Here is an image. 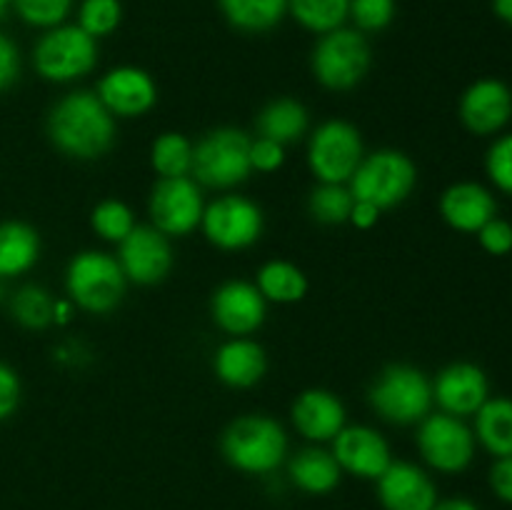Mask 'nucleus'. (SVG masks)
Returning <instances> with one entry per match:
<instances>
[{
    "label": "nucleus",
    "mask_w": 512,
    "mask_h": 510,
    "mask_svg": "<svg viewBox=\"0 0 512 510\" xmlns=\"http://www.w3.org/2000/svg\"><path fill=\"white\" fill-rule=\"evenodd\" d=\"M48 138L63 155L75 160H98L113 148L115 118L93 90H73L50 108Z\"/></svg>",
    "instance_id": "f257e3e1"
},
{
    "label": "nucleus",
    "mask_w": 512,
    "mask_h": 510,
    "mask_svg": "<svg viewBox=\"0 0 512 510\" xmlns=\"http://www.w3.org/2000/svg\"><path fill=\"white\" fill-rule=\"evenodd\" d=\"M220 453L240 473L270 475L288 458V433L270 415H240L220 435Z\"/></svg>",
    "instance_id": "f03ea898"
},
{
    "label": "nucleus",
    "mask_w": 512,
    "mask_h": 510,
    "mask_svg": "<svg viewBox=\"0 0 512 510\" xmlns=\"http://www.w3.org/2000/svg\"><path fill=\"white\" fill-rule=\"evenodd\" d=\"M368 403L385 423L415 425L433 410V380L415 365H388L368 388Z\"/></svg>",
    "instance_id": "7ed1b4c3"
},
{
    "label": "nucleus",
    "mask_w": 512,
    "mask_h": 510,
    "mask_svg": "<svg viewBox=\"0 0 512 510\" xmlns=\"http://www.w3.org/2000/svg\"><path fill=\"white\" fill-rule=\"evenodd\" d=\"M123 270L118 260L103 250H83L65 268V293L73 305L93 315H108L123 303Z\"/></svg>",
    "instance_id": "20e7f679"
},
{
    "label": "nucleus",
    "mask_w": 512,
    "mask_h": 510,
    "mask_svg": "<svg viewBox=\"0 0 512 510\" xmlns=\"http://www.w3.org/2000/svg\"><path fill=\"white\" fill-rule=\"evenodd\" d=\"M373 65L368 38L355 28H338L320 35L310 53V70L323 88L345 93L358 88Z\"/></svg>",
    "instance_id": "39448f33"
},
{
    "label": "nucleus",
    "mask_w": 512,
    "mask_h": 510,
    "mask_svg": "<svg viewBox=\"0 0 512 510\" xmlns=\"http://www.w3.org/2000/svg\"><path fill=\"white\" fill-rule=\"evenodd\" d=\"M418 183V168L403 150L383 148L365 155L358 170L348 180L355 200L373 203L378 210L398 208L410 198Z\"/></svg>",
    "instance_id": "423d86ee"
},
{
    "label": "nucleus",
    "mask_w": 512,
    "mask_h": 510,
    "mask_svg": "<svg viewBox=\"0 0 512 510\" xmlns=\"http://www.w3.org/2000/svg\"><path fill=\"white\" fill-rule=\"evenodd\" d=\"M250 135L240 128H215L193 145V180L213 190L238 188L250 178Z\"/></svg>",
    "instance_id": "0eeeda50"
},
{
    "label": "nucleus",
    "mask_w": 512,
    "mask_h": 510,
    "mask_svg": "<svg viewBox=\"0 0 512 510\" xmlns=\"http://www.w3.org/2000/svg\"><path fill=\"white\" fill-rule=\"evenodd\" d=\"M35 73L48 83H73L98 65V40L78 25H55L45 30L33 48Z\"/></svg>",
    "instance_id": "6e6552de"
},
{
    "label": "nucleus",
    "mask_w": 512,
    "mask_h": 510,
    "mask_svg": "<svg viewBox=\"0 0 512 510\" xmlns=\"http://www.w3.org/2000/svg\"><path fill=\"white\" fill-rule=\"evenodd\" d=\"M363 158V138L348 120H325L310 133L308 168L318 183L348 185Z\"/></svg>",
    "instance_id": "1a4fd4ad"
},
{
    "label": "nucleus",
    "mask_w": 512,
    "mask_h": 510,
    "mask_svg": "<svg viewBox=\"0 0 512 510\" xmlns=\"http://www.w3.org/2000/svg\"><path fill=\"white\" fill-rule=\"evenodd\" d=\"M418 425V450L430 470L458 475L473 465L478 440L463 418L440 410V413H430Z\"/></svg>",
    "instance_id": "9d476101"
},
{
    "label": "nucleus",
    "mask_w": 512,
    "mask_h": 510,
    "mask_svg": "<svg viewBox=\"0 0 512 510\" xmlns=\"http://www.w3.org/2000/svg\"><path fill=\"white\" fill-rule=\"evenodd\" d=\"M205 240L218 250H245L263 235L265 215L258 203L245 195H220L205 205L200 220Z\"/></svg>",
    "instance_id": "9b49d317"
},
{
    "label": "nucleus",
    "mask_w": 512,
    "mask_h": 510,
    "mask_svg": "<svg viewBox=\"0 0 512 510\" xmlns=\"http://www.w3.org/2000/svg\"><path fill=\"white\" fill-rule=\"evenodd\" d=\"M203 210V193L193 178H158L150 190V225L168 238H183L200 228Z\"/></svg>",
    "instance_id": "f8f14e48"
},
{
    "label": "nucleus",
    "mask_w": 512,
    "mask_h": 510,
    "mask_svg": "<svg viewBox=\"0 0 512 510\" xmlns=\"http://www.w3.org/2000/svg\"><path fill=\"white\" fill-rule=\"evenodd\" d=\"M115 260H118L128 283L158 285L173 270L170 238L153 225H135L118 243V258Z\"/></svg>",
    "instance_id": "ddd939ff"
},
{
    "label": "nucleus",
    "mask_w": 512,
    "mask_h": 510,
    "mask_svg": "<svg viewBox=\"0 0 512 510\" xmlns=\"http://www.w3.org/2000/svg\"><path fill=\"white\" fill-rule=\"evenodd\" d=\"M268 315V300L260 295L258 285L248 280H228L218 285L210 298V318L230 338H248Z\"/></svg>",
    "instance_id": "4468645a"
},
{
    "label": "nucleus",
    "mask_w": 512,
    "mask_h": 510,
    "mask_svg": "<svg viewBox=\"0 0 512 510\" xmlns=\"http://www.w3.org/2000/svg\"><path fill=\"white\" fill-rule=\"evenodd\" d=\"M113 118H140L158 103L153 75L135 65H118L98 80L93 90Z\"/></svg>",
    "instance_id": "2eb2a0df"
},
{
    "label": "nucleus",
    "mask_w": 512,
    "mask_h": 510,
    "mask_svg": "<svg viewBox=\"0 0 512 510\" xmlns=\"http://www.w3.org/2000/svg\"><path fill=\"white\" fill-rule=\"evenodd\" d=\"M330 453L343 473L360 480H378L393 463L388 440L370 425H345L333 438Z\"/></svg>",
    "instance_id": "dca6fc26"
},
{
    "label": "nucleus",
    "mask_w": 512,
    "mask_h": 510,
    "mask_svg": "<svg viewBox=\"0 0 512 510\" xmlns=\"http://www.w3.org/2000/svg\"><path fill=\"white\" fill-rule=\"evenodd\" d=\"M490 398V380L485 370L475 363H450L435 375L433 400L440 410L455 418H468L483 408Z\"/></svg>",
    "instance_id": "f3484780"
},
{
    "label": "nucleus",
    "mask_w": 512,
    "mask_h": 510,
    "mask_svg": "<svg viewBox=\"0 0 512 510\" xmlns=\"http://www.w3.org/2000/svg\"><path fill=\"white\" fill-rule=\"evenodd\" d=\"M375 483L383 510H433L440 500L428 470L410 460H393Z\"/></svg>",
    "instance_id": "a211bd4d"
},
{
    "label": "nucleus",
    "mask_w": 512,
    "mask_h": 510,
    "mask_svg": "<svg viewBox=\"0 0 512 510\" xmlns=\"http://www.w3.org/2000/svg\"><path fill=\"white\" fill-rule=\"evenodd\" d=\"M460 120L473 135H495L512 118V90L498 78H480L460 98Z\"/></svg>",
    "instance_id": "6ab92c4d"
},
{
    "label": "nucleus",
    "mask_w": 512,
    "mask_h": 510,
    "mask_svg": "<svg viewBox=\"0 0 512 510\" xmlns=\"http://www.w3.org/2000/svg\"><path fill=\"white\" fill-rule=\"evenodd\" d=\"M295 430L310 443H333L345 428V405L335 393L323 388H308L295 398L290 408Z\"/></svg>",
    "instance_id": "aec40b11"
},
{
    "label": "nucleus",
    "mask_w": 512,
    "mask_h": 510,
    "mask_svg": "<svg viewBox=\"0 0 512 510\" xmlns=\"http://www.w3.org/2000/svg\"><path fill=\"white\" fill-rule=\"evenodd\" d=\"M440 215L458 233H478L488 220L498 215V203L485 185L463 180L445 188V193L440 195Z\"/></svg>",
    "instance_id": "412c9836"
},
{
    "label": "nucleus",
    "mask_w": 512,
    "mask_h": 510,
    "mask_svg": "<svg viewBox=\"0 0 512 510\" xmlns=\"http://www.w3.org/2000/svg\"><path fill=\"white\" fill-rule=\"evenodd\" d=\"M213 373L233 390L255 388L268 373V355L263 345L250 338H230L215 350Z\"/></svg>",
    "instance_id": "4be33fe9"
},
{
    "label": "nucleus",
    "mask_w": 512,
    "mask_h": 510,
    "mask_svg": "<svg viewBox=\"0 0 512 510\" xmlns=\"http://www.w3.org/2000/svg\"><path fill=\"white\" fill-rule=\"evenodd\" d=\"M288 478L300 493L328 495L340 485L343 470H340L338 460L333 458L330 450L310 445V448L298 450L288 460Z\"/></svg>",
    "instance_id": "5701e85b"
},
{
    "label": "nucleus",
    "mask_w": 512,
    "mask_h": 510,
    "mask_svg": "<svg viewBox=\"0 0 512 510\" xmlns=\"http://www.w3.org/2000/svg\"><path fill=\"white\" fill-rule=\"evenodd\" d=\"M40 258V235L23 220L0 223V280L28 273Z\"/></svg>",
    "instance_id": "b1692460"
},
{
    "label": "nucleus",
    "mask_w": 512,
    "mask_h": 510,
    "mask_svg": "<svg viewBox=\"0 0 512 510\" xmlns=\"http://www.w3.org/2000/svg\"><path fill=\"white\" fill-rule=\"evenodd\" d=\"M310 130V115L300 100L275 98L258 113V135L280 145L298 143Z\"/></svg>",
    "instance_id": "393cba45"
},
{
    "label": "nucleus",
    "mask_w": 512,
    "mask_h": 510,
    "mask_svg": "<svg viewBox=\"0 0 512 510\" xmlns=\"http://www.w3.org/2000/svg\"><path fill=\"white\" fill-rule=\"evenodd\" d=\"M218 8L230 28L260 35L278 28L288 13V0H218Z\"/></svg>",
    "instance_id": "a878e982"
},
{
    "label": "nucleus",
    "mask_w": 512,
    "mask_h": 510,
    "mask_svg": "<svg viewBox=\"0 0 512 510\" xmlns=\"http://www.w3.org/2000/svg\"><path fill=\"white\" fill-rule=\"evenodd\" d=\"M475 440L493 458L512 455V398H488L475 413Z\"/></svg>",
    "instance_id": "bb28decb"
},
{
    "label": "nucleus",
    "mask_w": 512,
    "mask_h": 510,
    "mask_svg": "<svg viewBox=\"0 0 512 510\" xmlns=\"http://www.w3.org/2000/svg\"><path fill=\"white\" fill-rule=\"evenodd\" d=\"M255 285L268 303L278 305L300 303L308 293V278L290 260H268L255 275Z\"/></svg>",
    "instance_id": "cd10ccee"
},
{
    "label": "nucleus",
    "mask_w": 512,
    "mask_h": 510,
    "mask_svg": "<svg viewBox=\"0 0 512 510\" xmlns=\"http://www.w3.org/2000/svg\"><path fill=\"white\" fill-rule=\"evenodd\" d=\"M193 145L183 133H160L150 145V165L158 178H190L193 173Z\"/></svg>",
    "instance_id": "c85d7f7f"
},
{
    "label": "nucleus",
    "mask_w": 512,
    "mask_h": 510,
    "mask_svg": "<svg viewBox=\"0 0 512 510\" xmlns=\"http://www.w3.org/2000/svg\"><path fill=\"white\" fill-rule=\"evenodd\" d=\"M350 0H288V13L300 28L315 35L343 28L348 20Z\"/></svg>",
    "instance_id": "c756f323"
},
{
    "label": "nucleus",
    "mask_w": 512,
    "mask_h": 510,
    "mask_svg": "<svg viewBox=\"0 0 512 510\" xmlns=\"http://www.w3.org/2000/svg\"><path fill=\"white\" fill-rule=\"evenodd\" d=\"M55 298L40 285H23L10 298V315L25 330H45L53 325Z\"/></svg>",
    "instance_id": "7c9ffc66"
},
{
    "label": "nucleus",
    "mask_w": 512,
    "mask_h": 510,
    "mask_svg": "<svg viewBox=\"0 0 512 510\" xmlns=\"http://www.w3.org/2000/svg\"><path fill=\"white\" fill-rule=\"evenodd\" d=\"M353 193L343 183H318L308 195V213L323 225L348 223L353 210Z\"/></svg>",
    "instance_id": "2f4dec72"
},
{
    "label": "nucleus",
    "mask_w": 512,
    "mask_h": 510,
    "mask_svg": "<svg viewBox=\"0 0 512 510\" xmlns=\"http://www.w3.org/2000/svg\"><path fill=\"white\" fill-rule=\"evenodd\" d=\"M90 225L108 243H120L138 223H135L133 210L123 200L108 198L95 205L93 213H90Z\"/></svg>",
    "instance_id": "473e14b6"
},
{
    "label": "nucleus",
    "mask_w": 512,
    "mask_h": 510,
    "mask_svg": "<svg viewBox=\"0 0 512 510\" xmlns=\"http://www.w3.org/2000/svg\"><path fill=\"white\" fill-rule=\"evenodd\" d=\"M123 20L120 0H83L78 8V28H83L90 38H108L115 33Z\"/></svg>",
    "instance_id": "72a5a7b5"
},
{
    "label": "nucleus",
    "mask_w": 512,
    "mask_h": 510,
    "mask_svg": "<svg viewBox=\"0 0 512 510\" xmlns=\"http://www.w3.org/2000/svg\"><path fill=\"white\" fill-rule=\"evenodd\" d=\"M10 5H13L23 23L40 30L63 25L70 10H73V0H10Z\"/></svg>",
    "instance_id": "f704fd0d"
},
{
    "label": "nucleus",
    "mask_w": 512,
    "mask_h": 510,
    "mask_svg": "<svg viewBox=\"0 0 512 510\" xmlns=\"http://www.w3.org/2000/svg\"><path fill=\"white\" fill-rule=\"evenodd\" d=\"M395 0H350L348 20H353L360 33H380L395 20Z\"/></svg>",
    "instance_id": "c9c22d12"
},
{
    "label": "nucleus",
    "mask_w": 512,
    "mask_h": 510,
    "mask_svg": "<svg viewBox=\"0 0 512 510\" xmlns=\"http://www.w3.org/2000/svg\"><path fill=\"white\" fill-rule=\"evenodd\" d=\"M485 173L500 193L512 195V133L500 135L485 155Z\"/></svg>",
    "instance_id": "e433bc0d"
},
{
    "label": "nucleus",
    "mask_w": 512,
    "mask_h": 510,
    "mask_svg": "<svg viewBox=\"0 0 512 510\" xmlns=\"http://www.w3.org/2000/svg\"><path fill=\"white\" fill-rule=\"evenodd\" d=\"M475 235H478V243L485 253L490 255L512 253V225L508 220L498 218V215H495L493 220H488V223H485Z\"/></svg>",
    "instance_id": "4c0bfd02"
},
{
    "label": "nucleus",
    "mask_w": 512,
    "mask_h": 510,
    "mask_svg": "<svg viewBox=\"0 0 512 510\" xmlns=\"http://www.w3.org/2000/svg\"><path fill=\"white\" fill-rule=\"evenodd\" d=\"M285 163V145L275 143L268 138H253L250 140V168L258 173H275L283 168Z\"/></svg>",
    "instance_id": "58836bf2"
},
{
    "label": "nucleus",
    "mask_w": 512,
    "mask_h": 510,
    "mask_svg": "<svg viewBox=\"0 0 512 510\" xmlns=\"http://www.w3.org/2000/svg\"><path fill=\"white\" fill-rule=\"evenodd\" d=\"M20 378L8 363L0 360V423L8 420L20 405Z\"/></svg>",
    "instance_id": "ea45409f"
},
{
    "label": "nucleus",
    "mask_w": 512,
    "mask_h": 510,
    "mask_svg": "<svg viewBox=\"0 0 512 510\" xmlns=\"http://www.w3.org/2000/svg\"><path fill=\"white\" fill-rule=\"evenodd\" d=\"M488 483L500 503L512 505V455H508V458H495L493 468L488 473Z\"/></svg>",
    "instance_id": "a19ab883"
},
{
    "label": "nucleus",
    "mask_w": 512,
    "mask_h": 510,
    "mask_svg": "<svg viewBox=\"0 0 512 510\" xmlns=\"http://www.w3.org/2000/svg\"><path fill=\"white\" fill-rule=\"evenodd\" d=\"M20 75V53L18 45L0 33V93L8 90Z\"/></svg>",
    "instance_id": "79ce46f5"
},
{
    "label": "nucleus",
    "mask_w": 512,
    "mask_h": 510,
    "mask_svg": "<svg viewBox=\"0 0 512 510\" xmlns=\"http://www.w3.org/2000/svg\"><path fill=\"white\" fill-rule=\"evenodd\" d=\"M380 213H383V210L375 208L373 203H365V200H355L353 210H350L348 223H353L358 230H370L373 225H378Z\"/></svg>",
    "instance_id": "37998d69"
},
{
    "label": "nucleus",
    "mask_w": 512,
    "mask_h": 510,
    "mask_svg": "<svg viewBox=\"0 0 512 510\" xmlns=\"http://www.w3.org/2000/svg\"><path fill=\"white\" fill-rule=\"evenodd\" d=\"M433 510H480V508L468 498H445V500H438Z\"/></svg>",
    "instance_id": "c03bdc74"
},
{
    "label": "nucleus",
    "mask_w": 512,
    "mask_h": 510,
    "mask_svg": "<svg viewBox=\"0 0 512 510\" xmlns=\"http://www.w3.org/2000/svg\"><path fill=\"white\" fill-rule=\"evenodd\" d=\"M70 313H73V303H70V300H55V313H53L55 325L68 323Z\"/></svg>",
    "instance_id": "a18cd8bd"
},
{
    "label": "nucleus",
    "mask_w": 512,
    "mask_h": 510,
    "mask_svg": "<svg viewBox=\"0 0 512 510\" xmlns=\"http://www.w3.org/2000/svg\"><path fill=\"white\" fill-rule=\"evenodd\" d=\"M493 3V13L498 15L503 23L512 25V0H490Z\"/></svg>",
    "instance_id": "49530a36"
},
{
    "label": "nucleus",
    "mask_w": 512,
    "mask_h": 510,
    "mask_svg": "<svg viewBox=\"0 0 512 510\" xmlns=\"http://www.w3.org/2000/svg\"><path fill=\"white\" fill-rule=\"evenodd\" d=\"M8 8H10V0H0V18L8 13Z\"/></svg>",
    "instance_id": "de8ad7c7"
},
{
    "label": "nucleus",
    "mask_w": 512,
    "mask_h": 510,
    "mask_svg": "<svg viewBox=\"0 0 512 510\" xmlns=\"http://www.w3.org/2000/svg\"><path fill=\"white\" fill-rule=\"evenodd\" d=\"M3 295H5V288H3V280H0V300H3Z\"/></svg>",
    "instance_id": "09e8293b"
}]
</instances>
